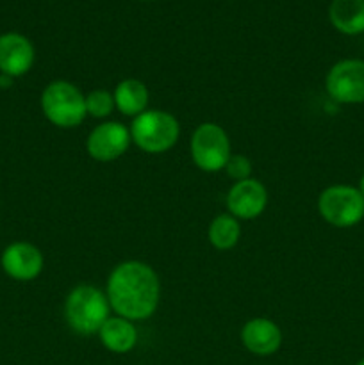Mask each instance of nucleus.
I'll return each mask as SVG.
<instances>
[{"label": "nucleus", "mask_w": 364, "mask_h": 365, "mask_svg": "<svg viewBox=\"0 0 364 365\" xmlns=\"http://www.w3.org/2000/svg\"><path fill=\"white\" fill-rule=\"evenodd\" d=\"M107 299L116 316L145 321L153 316L161 299V282L153 267L139 260L121 262L107 280Z\"/></svg>", "instance_id": "nucleus-1"}, {"label": "nucleus", "mask_w": 364, "mask_h": 365, "mask_svg": "<svg viewBox=\"0 0 364 365\" xmlns=\"http://www.w3.org/2000/svg\"><path fill=\"white\" fill-rule=\"evenodd\" d=\"M109 299L95 285L81 284L70 291L64 302V319L68 327L81 335L98 334L109 319Z\"/></svg>", "instance_id": "nucleus-2"}, {"label": "nucleus", "mask_w": 364, "mask_h": 365, "mask_svg": "<svg viewBox=\"0 0 364 365\" xmlns=\"http://www.w3.org/2000/svg\"><path fill=\"white\" fill-rule=\"evenodd\" d=\"M131 139L146 153H164L173 148L181 135V125L173 114L161 109H146L134 118Z\"/></svg>", "instance_id": "nucleus-3"}, {"label": "nucleus", "mask_w": 364, "mask_h": 365, "mask_svg": "<svg viewBox=\"0 0 364 365\" xmlns=\"http://www.w3.org/2000/svg\"><path fill=\"white\" fill-rule=\"evenodd\" d=\"M41 110L46 120L59 128H74L84 121L86 95L68 81H54L43 89Z\"/></svg>", "instance_id": "nucleus-4"}, {"label": "nucleus", "mask_w": 364, "mask_h": 365, "mask_svg": "<svg viewBox=\"0 0 364 365\" xmlns=\"http://www.w3.org/2000/svg\"><path fill=\"white\" fill-rule=\"evenodd\" d=\"M318 212L335 228L355 227L364 220V196L353 185H328L318 198Z\"/></svg>", "instance_id": "nucleus-5"}, {"label": "nucleus", "mask_w": 364, "mask_h": 365, "mask_svg": "<svg viewBox=\"0 0 364 365\" xmlns=\"http://www.w3.org/2000/svg\"><path fill=\"white\" fill-rule=\"evenodd\" d=\"M191 159L198 170L206 173L221 171L227 164L231 152V141L223 127L213 121L198 125L189 141Z\"/></svg>", "instance_id": "nucleus-6"}, {"label": "nucleus", "mask_w": 364, "mask_h": 365, "mask_svg": "<svg viewBox=\"0 0 364 365\" xmlns=\"http://www.w3.org/2000/svg\"><path fill=\"white\" fill-rule=\"evenodd\" d=\"M325 89L334 102L364 103V59H343L328 70Z\"/></svg>", "instance_id": "nucleus-7"}, {"label": "nucleus", "mask_w": 364, "mask_h": 365, "mask_svg": "<svg viewBox=\"0 0 364 365\" xmlns=\"http://www.w3.org/2000/svg\"><path fill=\"white\" fill-rule=\"evenodd\" d=\"M131 130L120 121H103L93 128L86 141L89 157L98 163H111L123 155L131 146Z\"/></svg>", "instance_id": "nucleus-8"}, {"label": "nucleus", "mask_w": 364, "mask_h": 365, "mask_svg": "<svg viewBox=\"0 0 364 365\" xmlns=\"http://www.w3.org/2000/svg\"><path fill=\"white\" fill-rule=\"evenodd\" d=\"M0 264L7 277L18 282H31L43 271V253L38 246L27 241L11 242L0 257Z\"/></svg>", "instance_id": "nucleus-9"}, {"label": "nucleus", "mask_w": 364, "mask_h": 365, "mask_svg": "<svg viewBox=\"0 0 364 365\" xmlns=\"http://www.w3.org/2000/svg\"><path fill=\"white\" fill-rule=\"evenodd\" d=\"M268 205V191L257 178L234 182L227 195L228 214L236 220H256Z\"/></svg>", "instance_id": "nucleus-10"}, {"label": "nucleus", "mask_w": 364, "mask_h": 365, "mask_svg": "<svg viewBox=\"0 0 364 365\" xmlns=\"http://www.w3.org/2000/svg\"><path fill=\"white\" fill-rule=\"evenodd\" d=\"M34 46L31 39L18 32L0 36V73L16 78L27 73L34 64Z\"/></svg>", "instance_id": "nucleus-11"}, {"label": "nucleus", "mask_w": 364, "mask_h": 365, "mask_svg": "<svg viewBox=\"0 0 364 365\" xmlns=\"http://www.w3.org/2000/svg\"><path fill=\"white\" fill-rule=\"evenodd\" d=\"M241 342L257 356H270L282 346V330L266 317H253L241 328Z\"/></svg>", "instance_id": "nucleus-12"}, {"label": "nucleus", "mask_w": 364, "mask_h": 365, "mask_svg": "<svg viewBox=\"0 0 364 365\" xmlns=\"http://www.w3.org/2000/svg\"><path fill=\"white\" fill-rule=\"evenodd\" d=\"M98 337L106 349L118 353H128L138 344V328L134 323L120 316H109V319L102 324Z\"/></svg>", "instance_id": "nucleus-13"}, {"label": "nucleus", "mask_w": 364, "mask_h": 365, "mask_svg": "<svg viewBox=\"0 0 364 365\" xmlns=\"http://www.w3.org/2000/svg\"><path fill=\"white\" fill-rule=\"evenodd\" d=\"M328 20L341 34H363L364 0H332L328 6Z\"/></svg>", "instance_id": "nucleus-14"}, {"label": "nucleus", "mask_w": 364, "mask_h": 365, "mask_svg": "<svg viewBox=\"0 0 364 365\" xmlns=\"http://www.w3.org/2000/svg\"><path fill=\"white\" fill-rule=\"evenodd\" d=\"M114 106L125 116L136 118L141 113H145L148 107L150 93L145 82L138 78H125L116 86L113 93Z\"/></svg>", "instance_id": "nucleus-15"}, {"label": "nucleus", "mask_w": 364, "mask_h": 365, "mask_svg": "<svg viewBox=\"0 0 364 365\" xmlns=\"http://www.w3.org/2000/svg\"><path fill=\"white\" fill-rule=\"evenodd\" d=\"M209 242L220 252L232 250L239 242L241 237V225L232 214H220L214 217L207 230Z\"/></svg>", "instance_id": "nucleus-16"}, {"label": "nucleus", "mask_w": 364, "mask_h": 365, "mask_svg": "<svg viewBox=\"0 0 364 365\" xmlns=\"http://www.w3.org/2000/svg\"><path fill=\"white\" fill-rule=\"evenodd\" d=\"M114 107L116 106H114L113 93L107 91V89H95V91L86 95V113H88V116L103 120V118L111 116Z\"/></svg>", "instance_id": "nucleus-17"}, {"label": "nucleus", "mask_w": 364, "mask_h": 365, "mask_svg": "<svg viewBox=\"0 0 364 365\" xmlns=\"http://www.w3.org/2000/svg\"><path fill=\"white\" fill-rule=\"evenodd\" d=\"M227 171L228 177L232 178L234 182H241L246 180V178H252V163L246 155H239V153H232L228 157L227 164L223 168Z\"/></svg>", "instance_id": "nucleus-18"}, {"label": "nucleus", "mask_w": 364, "mask_h": 365, "mask_svg": "<svg viewBox=\"0 0 364 365\" xmlns=\"http://www.w3.org/2000/svg\"><path fill=\"white\" fill-rule=\"evenodd\" d=\"M11 86H13V77L0 73V88H11Z\"/></svg>", "instance_id": "nucleus-19"}, {"label": "nucleus", "mask_w": 364, "mask_h": 365, "mask_svg": "<svg viewBox=\"0 0 364 365\" xmlns=\"http://www.w3.org/2000/svg\"><path fill=\"white\" fill-rule=\"evenodd\" d=\"M360 191V195L364 196V173H363V177H360V180H359V187H357Z\"/></svg>", "instance_id": "nucleus-20"}, {"label": "nucleus", "mask_w": 364, "mask_h": 365, "mask_svg": "<svg viewBox=\"0 0 364 365\" xmlns=\"http://www.w3.org/2000/svg\"><path fill=\"white\" fill-rule=\"evenodd\" d=\"M355 365H364V359H363V360H359V362H357Z\"/></svg>", "instance_id": "nucleus-21"}]
</instances>
